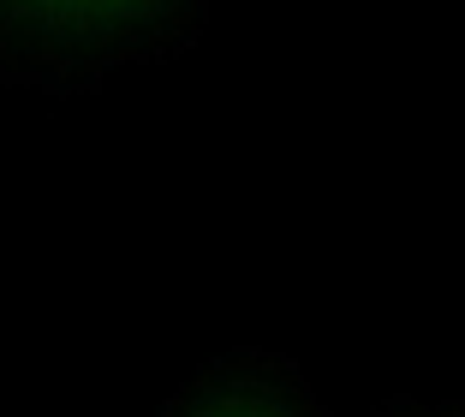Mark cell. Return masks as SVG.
Masks as SVG:
<instances>
[{"label":"cell","mask_w":465,"mask_h":417,"mask_svg":"<svg viewBox=\"0 0 465 417\" xmlns=\"http://www.w3.org/2000/svg\"><path fill=\"white\" fill-rule=\"evenodd\" d=\"M150 417H334L287 352L232 346L197 363Z\"/></svg>","instance_id":"cell-2"},{"label":"cell","mask_w":465,"mask_h":417,"mask_svg":"<svg viewBox=\"0 0 465 417\" xmlns=\"http://www.w3.org/2000/svg\"><path fill=\"white\" fill-rule=\"evenodd\" d=\"M364 417H465L460 400H424V393H394V400L370 405Z\"/></svg>","instance_id":"cell-3"},{"label":"cell","mask_w":465,"mask_h":417,"mask_svg":"<svg viewBox=\"0 0 465 417\" xmlns=\"http://www.w3.org/2000/svg\"><path fill=\"white\" fill-rule=\"evenodd\" d=\"M209 0H0V84L90 95L125 66L192 55Z\"/></svg>","instance_id":"cell-1"}]
</instances>
